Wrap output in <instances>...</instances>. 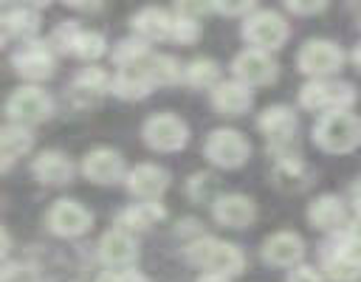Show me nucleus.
I'll use <instances>...</instances> for the list:
<instances>
[{
  "instance_id": "bb28decb",
  "label": "nucleus",
  "mask_w": 361,
  "mask_h": 282,
  "mask_svg": "<svg viewBox=\"0 0 361 282\" xmlns=\"http://www.w3.org/2000/svg\"><path fill=\"white\" fill-rule=\"evenodd\" d=\"M152 85H172L180 79V68H178V59L169 56V54H149L147 62H144Z\"/></svg>"
},
{
  "instance_id": "4c0bfd02",
  "label": "nucleus",
  "mask_w": 361,
  "mask_h": 282,
  "mask_svg": "<svg viewBox=\"0 0 361 282\" xmlns=\"http://www.w3.org/2000/svg\"><path fill=\"white\" fill-rule=\"evenodd\" d=\"M355 212L361 217V186H355Z\"/></svg>"
},
{
  "instance_id": "5701e85b",
  "label": "nucleus",
  "mask_w": 361,
  "mask_h": 282,
  "mask_svg": "<svg viewBox=\"0 0 361 282\" xmlns=\"http://www.w3.org/2000/svg\"><path fill=\"white\" fill-rule=\"evenodd\" d=\"M271 175H274V183L282 186V189H299V186H305V180H307V166H305V161H302L299 155L279 152V158H276Z\"/></svg>"
},
{
  "instance_id": "7ed1b4c3",
  "label": "nucleus",
  "mask_w": 361,
  "mask_h": 282,
  "mask_svg": "<svg viewBox=\"0 0 361 282\" xmlns=\"http://www.w3.org/2000/svg\"><path fill=\"white\" fill-rule=\"evenodd\" d=\"M203 152H206V158H209L214 166L234 169V166L245 164L251 147H248V141L243 138L240 130L217 127V130L209 133V138H206V144H203Z\"/></svg>"
},
{
  "instance_id": "423d86ee",
  "label": "nucleus",
  "mask_w": 361,
  "mask_h": 282,
  "mask_svg": "<svg viewBox=\"0 0 361 282\" xmlns=\"http://www.w3.org/2000/svg\"><path fill=\"white\" fill-rule=\"evenodd\" d=\"M243 37L257 45L259 51L265 48H279L285 39H288V23L276 14V11H268V8H257L245 25H243Z\"/></svg>"
},
{
  "instance_id": "1a4fd4ad",
  "label": "nucleus",
  "mask_w": 361,
  "mask_h": 282,
  "mask_svg": "<svg viewBox=\"0 0 361 282\" xmlns=\"http://www.w3.org/2000/svg\"><path fill=\"white\" fill-rule=\"evenodd\" d=\"M231 70L243 85H268L276 76V62L259 48H245L234 56Z\"/></svg>"
},
{
  "instance_id": "dca6fc26",
  "label": "nucleus",
  "mask_w": 361,
  "mask_h": 282,
  "mask_svg": "<svg viewBox=\"0 0 361 282\" xmlns=\"http://www.w3.org/2000/svg\"><path fill=\"white\" fill-rule=\"evenodd\" d=\"M305 254V243L293 231H276L262 243V257L271 265H293Z\"/></svg>"
},
{
  "instance_id": "cd10ccee",
  "label": "nucleus",
  "mask_w": 361,
  "mask_h": 282,
  "mask_svg": "<svg viewBox=\"0 0 361 282\" xmlns=\"http://www.w3.org/2000/svg\"><path fill=\"white\" fill-rule=\"evenodd\" d=\"M11 31H17L20 37L34 34L37 31V14H34V8H28V6L6 8V14H3V37L8 39Z\"/></svg>"
},
{
  "instance_id": "58836bf2",
  "label": "nucleus",
  "mask_w": 361,
  "mask_h": 282,
  "mask_svg": "<svg viewBox=\"0 0 361 282\" xmlns=\"http://www.w3.org/2000/svg\"><path fill=\"white\" fill-rule=\"evenodd\" d=\"M353 59H355V65H358V68H361V42H358V45H355V51H353Z\"/></svg>"
},
{
  "instance_id": "39448f33",
  "label": "nucleus",
  "mask_w": 361,
  "mask_h": 282,
  "mask_svg": "<svg viewBox=\"0 0 361 282\" xmlns=\"http://www.w3.org/2000/svg\"><path fill=\"white\" fill-rule=\"evenodd\" d=\"M186 138H189V130L183 118L172 113H155L144 121V141L158 152H175L186 144Z\"/></svg>"
},
{
  "instance_id": "b1692460",
  "label": "nucleus",
  "mask_w": 361,
  "mask_h": 282,
  "mask_svg": "<svg viewBox=\"0 0 361 282\" xmlns=\"http://www.w3.org/2000/svg\"><path fill=\"white\" fill-rule=\"evenodd\" d=\"M164 206L155 203V200H141V203H133L130 209H124L118 214V226L121 228H149L155 226L161 217H164Z\"/></svg>"
},
{
  "instance_id": "a211bd4d",
  "label": "nucleus",
  "mask_w": 361,
  "mask_h": 282,
  "mask_svg": "<svg viewBox=\"0 0 361 282\" xmlns=\"http://www.w3.org/2000/svg\"><path fill=\"white\" fill-rule=\"evenodd\" d=\"M31 172L37 175V180L56 186V183H68V180H71L73 166H71L68 155H62V152H56V149H45V152H39V155L34 158Z\"/></svg>"
},
{
  "instance_id": "0eeeda50",
  "label": "nucleus",
  "mask_w": 361,
  "mask_h": 282,
  "mask_svg": "<svg viewBox=\"0 0 361 282\" xmlns=\"http://www.w3.org/2000/svg\"><path fill=\"white\" fill-rule=\"evenodd\" d=\"M299 68L310 76H327V73H336L344 62V54L336 42L330 39H307L302 48H299V56H296Z\"/></svg>"
},
{
  "instance_id": "2eb2a0df",
  "label": "nucleus",
  "mask_w": 361,
  "mask_h": 282,
  "mask_svg": "<svg viewBox=\"0 0 361 282\" xmlns=\"http://www.w3.org/2000/svg\"><path fill=\"white\" fill-rule=\"evenodd\" d=\"M257 124H259V130L271 138V144L279 147V144H288V141H290V135H293V130H296V116H293V110L285 107V104H271V107H265V110L259 113Z\"/></svg>"
},
{
  "instance_id": "9b49d317",
  "label": "nucleus",
  "mask_w": 361,
  "mask_h": 282,
  "mask_svg": "<svg viewBox=\"0 0 361 282\" xmlns=\"http://www.w3.org/2000/svg\"><path fill=\"white\" fill-rule=\"evenodd\" d=\"M82 172H85L93 183H113V180L121 178L124 161H121V155H118L116 149H110V147H96V149H90V152L85 155Z\"/></svg>"
},
{
  "instance_id": "f257e3e1",
  "label": "nucleus",
  "mask_w": 361,
  "mask_h": 282,
  "mask_svg": "<svg viewBox=\"0 0 361 282\" xmlns=\"http://www.w3.org/2000/svg\"><path fill=\"white\" fill-rule=\"evenodd\" d=\"M313 138L327 152H350L361 144V118L347 110L322 113L313 127Z\"/></svg>"
},
{
  "instance_id": "aec40b11",
  "label": "nucleus",
  "mask_w": 361,
  "mask_h": 282,
  "mask_svg": "<svg viewBox=\"0 0 361 282\" xmlns=\"http://www.w3.org/2000/svg\"><path fill=\"white\" fill-rule=\"evenodd\" d=\"M212 104L226 113V116H237L243 110H248L251 104V90L248 85L243 82H220L214 90H212Z\"/></svg>"
},
{
  "instance_id": "c756f323",
  "label": "nucleus",
  "mask_w": 361,
  "mask_h": 282,
  "mask_svg": "<svg viewBox=\"0 0 361 282\" xmlns=\"http://www.w3.org/2000/svg\"><path fill=\"white\" fill-rule=\"evenodd\" d=\"M324 268H327V276L330 279H338V282H347V279H353V276L361 274V265L347 251H336L333 257H327Z\"/></svg>"
},
{
  "instance_id": "ea45409f",
  "label": "nucleus",
  "mask_w": 361,
  "mask_h": 282,
  "mask_svg": "<svg viewBox=\"0 0 361 282\" xmlns=\"http://www.w3.org/2000/svg\"><path fill=\"white\" fill-rule=\"evenodd\" d=\"M355 262H358V265H361V254H358V257H355Z\"/></svg>"
},
{
  "instance_id": "c85d7f7f",
  "label": "nucleus",
  "mask_w": 361,
  "mask_h": 282,
  "mask_svg": "<svg viewBox=\"0 0 361 282\" xmlns=\"http://www.w3.org/2000/svg\"><path fill=\"white\" fill-rule=\"evenodd\" d=\"M147 45L144 39H121L116 48H113V62L118 68H133V65H141L147 59Z\"/></svg>"
},
{
  "instance_id": "72a5a7b5",
  "label": "nucleus",
  "mask_w": 361,
  "mask_h": 282,
  "mask_svg": "<svg viewBox=\"0 0 361 282\" xmlns=\"http://www.w3.org/2000/svg\"><path fill=\"white\" fill-rule=\"evenodd\" d=\"M99 282H147V276H141V274L133 271V268H121V271H110V274H104Z\"/></svg>"
},
{
  "instance_id": "ddd939ff",
  "label": "nucleus",
  "mask_w": 361,
  "mask_h": 282,
  "mask_svg": "<svg viewBox=\"0 0 361 282\" xmlns=\"http://www.w3.org/2000/svg\"><path fill=\"white\" fill-rule=\"evenodd\" d=\"M169 183V175L164 166L158 164H138L133 166V172L127 175V186L133 195H138L141 200H155Z\"/></svg>"
},
{
  "instance_id": "393cba45",
  "label": "nucleus",
  "mask_w": 361,
  "mask_h": 282,
  "mask_svg": "<svg viewBox=\"0 0 361 282\" xmlns=\"http://www.w3.org/2000/svg\"><path fill=\"white\" fill-rule=\"evenodd\" d=\"M34 138L23 124H6L3 127V166L8 169L11 161H17L20 155H25L31 149Z\"/></svg>"
},
{
  "instance_id": "c9c22d12",
  "label": "nucleus",
  "mask_w": 361,
  "mask_h": 282,
  "mask_svg": "<svg viewBox=\"0 0 361 282\" xmlns=\"http://www.w3.org/2000/svg\"><path fill=\"white\" fill-rule=\"evenodd\" d=\"M288 8L296 14H307V11H322L324 3H288Z\"/></svg>"
},
{
  "instance_id": "f8f14e48",
  "label": "nucleus",
  "mask_w": 361,
  "mask_h": 282,
  "mask_svg": "<svg viewBox=\"0 0 361 282\" xmlns=\"http://www.w3.org/2000/svg\"><path fill=\"white\" fill-rule=\"evenodd\" d=\"M212 212H214V220L223 223V226H228V228H243V226H248V223L254 220V214H257V212H254V200L245 197V195H237V192L214 197Z\"/></svg>"
},
{
  "instance_id": "6e6552de",
  "label": "nucleus",
  "mask_w": 361,
  "mask_h": 282,
  "mask_svg": "<svg viewBox=\"0 0 361 282\" xmlns=\"http://www.w3.org/2000/svg\"><path fill=\"white\" fill-rule=\"evenodd\" d=\"M6 113L14 118V124L25 127V124L42 121L51 113V99L39 87H17L6 102Z\"/></svg>"
},
{
  "instance_id": "4be33fe9",
  "label": "nucleus",
  "mask_w": 361,
  "mask_h": 282,
  "mask_svg": "<svg viewBox=\"0 0 361 282\" xmlns=\"http://www.w3.org/2000/svg\"><path fill=\"white\" fill-rule=\"evenodd\" d=\"M307 217L316 228L322 231H330V228H338L344 223V206L336 195H319L310 206H307Z\"/></svg>"
},
{
  "instance_id": "412c9836",
  "label": "nucleus",
  "mask_w": 361,
  "mask_h": 282,
  "mask_svg": "<svg viewBox=\"0 0 361 282\" xmlns=\"http://www.w3.org/2000/svg\"><path fill=\"white\" fill-rule=\"evenodd\" d=\"M133 28H135L144 39H164V37H172V17H169L164 8L147 6V8L135 11Z\"/></svg>"
},
{
  "instance_id": "20e7f679",
  "label": "nucleus",
  "mask_w": 361,
  "mask_h": 282,
  "mask_svg": "<svg viewBox=\"0 0 361 282\" xmlns=\"http://www.w3.org/2000/svg\"><path fill=\"white\" fill-rule=\"evenodd\" d=\"M355 99V90L347 82H327V79H313L307 85H302L299 90V102L307 110H347Z\"/></svg>"
},
{
  "instance_id": "a878e982",
  "label": "nucleus",
  "mask_w": 361,
  "mask_h": 282,
  "mask_svg": "<svg viewBox=\"0 0 361 282\" xmlns=\"http://www.w3.org/2000/svg\"><path fill=\"white\" fill-rule=\"evenodd\" d=\"M183 79L192 85V87H217L220 85V68L214 59L209 56H200V59H192L186 68H183Z\"/></svg>"
},
{
  "instance_id": "e433bc0d",
  "label": "nucleus",
  "mask_w": 361,
  "mask_h": 282,
  "mask_svg": "<svg viewBox=\"0 0 361 282\" xmlns=\"http://www.w3.org/2000/svg\"><path fill=\"white\" fill-rule=\"evenodd\" d=\"M197 282H226V276H220V274H203Z\"/></svg>"
},
{
  "instance_id": "4468645a",
  "label": "nucleus",
  "mask_w": 361,
  "mask_h": 282,
  "mask_svg": "<svg viewBox=\"0 0 361 282\" xmlns=\"http://www.w3.org/2000/svg\"><path fill=\"white\" fill-rule=\"evenodd\" d=\"M14 70L25 79H45L54 70V56L45 42H28L14 54Z\"/></svg>"
},
{
  "instance_id": "f704fd0d",
  "label": "nucleus",
  "mask_w": 361,
  "mask_h": 282,
  "mask_svg": "<svg viewBox=\"0 0 361 282\" xmlns=\"http://www.w3.org/2000/svg\"><path fill=\"white\" fill-rule=\"evenodd\" d=\"M288 282H322V276H319L316 268H310V265H299V268L290 271Z\"/></svg>"
},
{
  "instance_id": "9d476101",
  "label": "nucleus",
  "mask_w": 361,
  "mask_h": 282,
  "mask_svg": "<svg viewBox=\"0 0 361 282\" xmlns=\"http://www.w3.org/2000/svg\"><path fill=\"white\" fill-rule=\"evenodd\" d=\"M90 220H93L90 212L71 197H62L48 209V226L54 234H62V237H79L82 231L90 228Z\"/></svg>"
},
{
  "instance_id": "7c9ffc66",
  "label": "nucleus",
  "mask_w": 361,
  "mask_h": 282,
  "mask_svg": "<svg viewBox=\"0 0 361 282\" xmlns=\"http://www.w3.org/2000/svg\"><path fill=\"white\" fill-rule=\"evenodd\" d=\"M73 87L82 93H104L107 87H113V79L107 76V70L102 68H85L79 70V76L73 79Z\"/></svg>"
},
{
  "instance_id": "f3484780",
  "label": "nucleus",
  "mask_w": 361,
  "mask_h": 282,
  "mask_svg": "<svg viewBox=\"0 0 361 282\" xmlns=\"http://www.w3.org/2000/svg\"><path fill=\"white\" fill-rule=\"evenodd\" d=\"M99 257L110 268H124V265H130L135 259V240L124 228H110L99 240Z\"/></svg>"
},
{
  "instance_id": "2f4dec72",
  "label": "nucleus",
  "mask_w": 361,
  "mask_h": 282,
  "mask_svg": "<svg viewBox=\"0 0 361 282\" xmlns=\"http://www.w3.org/2000/svg\"><path fill=\"white\" fill-rule=\"evenodd\" d=\"M214 189H217V180H214V175H209V172H195V175L186 180V195H189L192 200H209V197L214 195Z\"/></svg>"
},
{
  "instance_id": "473e14b6",
  "label": "nucleus",
  "mask_w": 361,
  "mask_h": 282,
  "mask_svg": "<svg viewBox=\"0 0 361 282\" xmlns=\"http://www.w3.org/2000/svg\"><path fill=\"white\" fill-rule=\"evenodd\" d=\"M197 37H200V23L195 17H183V14L172 17V39L183 42V45H192Z\"/></svg>"
},
{
  "instance_id": "6ab92c4d",
  "label": "nucleus",
  "mask_w": 361,
  "mask_h": 282,
  "mask_svg": "<svg viewBox=\"0 0 361 282\" xmlns=\"http://www.w3.org/2000/svg\"><path fill=\"white\" fill-rule=\"evenodd\" d=\"M144 62L133 65V68H118V73L113 76V87L110 90L116 96H121V99H141V96H147L149 87H152V79H149Z\"/></svg>"
},
{
  "instance_id": "f03ea898",
  "label": "nucleus",
  "mask_w": 361,
  "mask_h": 282,
  "mask_svg": "<svg viewBox=\"0 0 361 282\" xmlns=\"http://www.w3.org/2000/svg\"><path fill=\"white\" fill-rule=\"evenodd\" d=\"M186 254L195 265L206 268V274H220V276H234L245 265V257L240 254V248L217 237H197L186 248Z\"/></svg>"
}]
</instances>
